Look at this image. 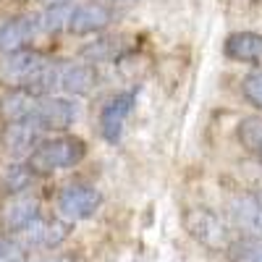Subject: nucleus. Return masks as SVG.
I'll list each match as a JSON object with an SVG mask.
<instances>
[{"instance_id": "obj_1", "label": "nucleus", "mask_w": 262, "mask_h": 262, "mask_svg": "<svg viewBox=\"0 0 262 262\" xmlns=\"http://www.w3.org/2000/svg\"><path fill=\"white\" fill-rule=\"evenodd\" d=\"M86 155V144L79 137L71 134H60L53 139H42L37 144V149L29 155V165L34 168V173H53V170H63V168H74L84 160Z\"/></svg>"}, {"instance_id": "obj_2", "label": "nucleus", "mask_w": 262, "mask_h": 262, "mask_svg": "<svg viewBox=\"0 0 262 262\" xmlns=\"http://www.w3.org/2000/svg\"><path fill=\"white\" fill-rule=\"evenodd\" d=\"M184 226L189 231V236H194L200 244H205L207 249L223 252L231 249L236 238L231 236V226L223 221L221 215H215L207 207H191L184 212Z\"/></svg>"}, {"instance_id": "obj_3", "label": "nucleus", "mask_w": 262, "mask_h": 262, "mask_svg": "<svg viewBox=\"0 0 262 262\" xmlns=\"http://www.w3.org/2000/svg\"><path fill=\"white\" fill-rule=\"evenodd\" d=\"M55 205H58V215L63 221H69V223L90 221L102 205V194H100V189H95L86 181H71L58 191Z\"/></svg>"}, {"instance_id": "obj_4", "label": "nucleus", "mask_w": 262, "mask_h": 262, "mask_svg": "<svg viewBox=\"0 0 262 262\" xmlns=\"http://www.w3.org/2000/svg\"><path fill=\"white\" fill-rule=\"evenodd\" d=\"M48 66V58L37 50H16L11 53L3 66H0V81L8 84L11 90H29L32 81L39 76V71Z\"/></svg>"}, {"instance_id": "obj_5", "label": "nucleus", "mask_w": 262, "mask_h": 262, "mask_svg": "<svg viewBox=\"0 0 262 262\" xmlns=\"http://www.w3.org/2000/svg\"><path fill=\"white\" fill-rule=\"evenodd\" d=\"M76 102L69 97H39L29 123L39 131H66L76 121Z\"/></svg>"}, {"instance_id": "obj_6", "label": "nucleus", "mask_w": 262, "mask_h": 262, "mask_svg": "<svg viewBox=\"0 0 262 262\" xmlns=\"http://www.w3.org/2000/svg\"><path fill=\"white\" fill-rule=\"evenodd\" d=\"M134 92H118L105 102V107L100 111V134L107 144H118L123 137V126L134 111Z\"/></svg>"}, {"instance_id": "obj_7", "label": "nucleus", "mask_w": 262, "mask_h": 262, "mask_svg": "<svg viewBox=\"0 0 262 262\" xmlns=\"http://www.w3.org/2000/svg\"><path fill=\"white\" fill-rule=\"evenodd\" d=\"M39 200L32 194H11V200L0 207V226L13 233H24L39 217Z\"/></svg>"}, {"instance_id": "obj_8", "label": "nucleus", "mask_w": 262, "mask_h": 262, "mask_svg": "<svg viewBox=\"0 0 262 262\" xmlns=\"http://www.w3.org/2000/svg\"><path fill=\"white\" fill-rule=\"evenodd\" d=\"M39 13H27V16H13L0 21V53H16L24 50L29 39L39 34Z\"/></svg>"}, {"instance_id": "obj_9", "label": "nucleus", "mask_w": 262, "mask_h": 262, "mask_svg": "<svg viewBox=\"0 0 262 262\" xmlns=\"http://www.w3.org/2000/svg\"><path fill=\"white\" fill-rule=\"evenodd\" d=\"M71 233V223L63 221V217H37V221L21 233L24 236V244L27 247H34V249H55L60 247L66 238Z\"/></svg>"}, {"instance_id": "obj_10", "label": "nucleus", "mask_w": 262, "mask_h": 262, "mask_svg": "<svg viewBox=\"0 0 262 262\" xmlns=\"http://www.w3.org/2000/svg\"><path fill=\"white\" fill-rule=\"evenodd\" d=\"M97 86V71L92 63H63L58 71V90L66 95H90Z\"/></svg>"}, {"instance_id": "obj_11", "label": "nucleus", "mask_w": 262, "mask_h": 262, "mask_svg": "<svg viewBox=\"0 0 262 262\" xmlns=\"http://www.w3.org/2000/svg\"><path fill=\"white\" fill-rule=\"evenodd\" d=\"M39 142H42V131L34 123H29V121L6 123V128H3V147L13 158L32 155Z\"/></svg>"}, {"instance_id": "obj_12", "label": "nucleus", "mask_w": 262, "mask_h": 262, "mask_svg": "<svg viewBox=\"0 0 262 262\" xmlns=\"http://www.w3.org/2000/svg\"><path fill=\"white\" fill-rule=\"evenodd\" d=\"M231 226L244 233V238H262V221L257 194H242L231 205Z\"/></svg>"}, {"instance_id": "obj_13", "label": "nucleus", "mask_w": 262, "mask_h": 262, "mask_svg": "<svg viewBox=\"0 0 262 262\" xmlns=\"http://www.w3.org/2000/svg\"><path fill=\"white\" fill-rule=\"evenodd\" d=\"M107 24H111V8L102 6V3H84V6H76L71 11L69 32L84 37V34L102 32Z\"/></svg>"}, {"instance_id": "obj_14", "label": "nucleus", "mask_w": 262, "mask_h": 262, "mask_svg": "<svg viewBox=\"0 0 262 262\" xmlns=\"http://www.w3.org/2000/svg\"><path fill=\"white\" fill-rule=\"evenodd\" d=\"M223 53L231 60H238V63L262 66V34H257V32H233L226 39Z\"/></svg>"}, {"instance_id": "obj_15", "label": "nucleus", "mask_w": 262, "mask_h": 262, "mask_svg": "<svg viewBox=\"0 0 262 262\" xmlns=\"http://www.w3.org/2000/svg\"><path fill=\"white\" fill-rule=\"evenodd\" d=\"M39 97L27 92V90H11L3 100H0V116L6 118V123H18V121H29Z\"/></svg>"}, {"instance_id": "obj_16", "label": "nucleus", "mask_w": 262, "mask_h": 262, "mask_svg": "<svg viewBox=\"0 0 262 262\" xmlns=\"http://www.w3.org/2000/svg\"><path fill=\"white\" fill-rule=\"evenodd\" d=\"M236 139L257 163H262V116H247L238 121Z\"/></svg>"}, {"instance_id": "obj_17", "label": "nucleus", "mask_w": 262, "mask_h": 262, "mask_svg": "<svg viewBox=\"0 0 262 262\" xmlns=\"http://www.w3.org/2000/svg\"><path fill=\"white\" fill-rule=\"evenodd\" d=\"M34 179H37V173H34V168H32L29 163H16V165H11V168L6 170L3 186H6V191H11V194H24V191L32 186Z\"/></svg>"}, {"instance_id": "obj_18", "label": "nucleus", "mask_w": 262, "mask_h": 262, "mask_svg": "<svg viewBox=\"0 0 262 262\" xmlns=\"http://www.w3.org/2000/svg\"><path fill=\"white\" fill-rule=\"evenodd\" d=\"M71 11L69 6H50L39 13V29L42 32H58V29H69V18H71Z\"/></svg>"}, {"instance_id": "obj_19", "label": "nucleus", "mask_w": 262, "mask_h": 262, "mask_svg": "<svg viewBox=\"0 0 262 262\" xmlns=\"http://www.w3.org/2000/svg\"><path fill=\"white\" fill-rule=\"evenodd\" d=\"M228 252L233 262H262V238H238Z\"/></svg>"}, {"instance_id": "obj_20", "label": "nucleus", "mask_w": 262, "mask_h": 262, "mask_svg": "<svg viewBox=\"0 0 262 262\" xmlns=\"http://www.w3.org/2000/svg\"><path fill=\"white\" fill-rule=\"evenodd\" d=\"M0 262H27V249L11 236H0Z\"/></svg>"}, {"instance_id": "obj_21", "label": "nucleus", "mask_w": 262, "mask_h": 262, "mask_svg": "<svg viewBox=\"0 0 262 262\" xmlns=\"http://www.w3.org/2000/svg\"><path fill=\"white\" fill-rule=\"evenodd\" d=\"M242 92H244V97H247L252 105L262 107V71H252V74L244 76Z\"/></svg>"}, {"instance_id": "obj_22", "label": "nucleus", "mask_w": 262, "mask_h": 262, "mask_svg": "<svg viewBox=\"0 0 262 262\" xmlns=\"http://www.w3.org/2000/svg\"><path fill=\"white\" fill-rule=\"evenodd\" d=\"M39 3H45V8H50V6H69V0H39Z\"/></svg>"}, {"instance_id": "obj_23", "label": "nucleus", "mask_w": 262, "mask_h": 262, "mask_svg": "<svg viewBox=\"0 0 262 262\" xmlns=\"http://www.w3.org/2000/svg\"><path fill=\"white\" fill-rule=\"evenodd\" d=\"M42 262H76L71 257H53V259H42Z\"/></svg>"}, {"instance_id": "obj_24", "label": "nucleus", "mask_w": 262, "mask_h": 262, "mask_svg": "<svg viewBox=\"0 0 262 262\" xmlns=\"http://www.w3.org/2000/svg\"><path fill=\"white\" fill-rule=\"evenodd\" d=\"M257 205H259V221H262V191H257Z\"/></svg>"}]
</instances>
